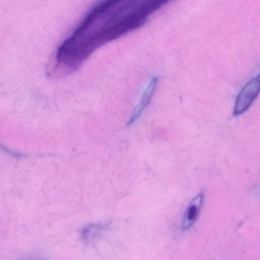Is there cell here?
<instances>
[{"instance_id":"obj_1","label":"cell","mask_w":260,"mask_h":260,"mask_svg":"<svg viewBox=\"0 0 260 260\" xmlns=\"http://www.w3.org/2000/svg\"><path fill=\"white\" fill-rule=\"evenodd\" d=\"M260 93V73L250 79L238 93L235 107H234V116H239L245 113L253 102L256 100Z\"/></svg>"},{"instance_id":"obj_2","label":"cell","mask_w":260,"mask_h":260,"mask_svg":"<svg viewBox=\"0 0 260 260\" xmlns=\"http://www.w3.org/2000/svg\"><path fill=\"white\" fill-rule=\"evenodd\" d=\"M157 81H158V77L154 76L150 79V81L148 82V84L146 85V87L143 89L141 95H140V99H139V102L137 103V105L135 106L130 118H129V121H128V125H132L134 124L142 115V113L144 112V110L146 109V107L149 105L150 101H151V98L155 91V88H156V85H157Z\"/></svg>"},{"instance_id":"obj_4","label":"cell","mask_w":260,"mask_h":260,"mask_svg":"<svg viewBox=\"0 0 260 260\" xmlns=\"http://www.w3.org/2000/svg\"><path fill=\"white\" fill-rule=\"evenodd\" d=\"M106 230V225L103 223H90L81 230V239L85 242H91L99 238L101 234Z\"/></svg>"},{"instance_id":"obj_3","label":"cell","mask_w":260,"mask_h":260,"mask_svg":"<svg viewBox=\"0 0 260 260\" xmlns=\"http://www.w3.org/2000/svg\"><path fill=\"white\" fill-rule=\"evenodd\" d=\"M203 200H204L203 193H199L190 201V203L186 207L185 212L183 214V219H182L183 231L189 230L196 222L201 211Z\"/></svg>"}]
</instances>
